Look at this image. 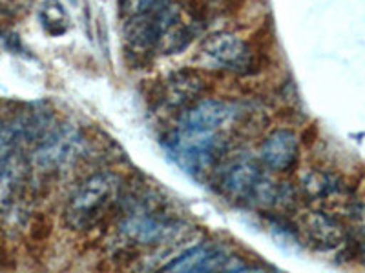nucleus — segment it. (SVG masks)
Listing matches in <instances>:
<instances>
[{"mask_svg":"<svg viewBox=\"0 0 365 273\" xmlns=\"http://www.w3.org/2000/svg\"><path fill=\"white\" fill-rule=\"evenodd\" d=\"M119 190L120 181L115 173L103 171L91 175L71 193L64 208V223L71 230H90L106 215L119 197Z\"/></svg>","mask_w":365,"mask_h":273,"instance_id":"nucleus-1","label":"nucleus"},{"mask_svg":"<svg viewBox=\"0 0 365 273\" xmlns=\"http://www.w3.org/2000/svg\"><path fill=\"white\" fill-rule=\"evenodd\" d=\"M220 133L195 132V129L178 128L172 136V155L175 162L188 173H205L214 162L220 149Z\"/></svg>","mask_w":365,"mask_h":273,"instance_id":"nucleus-2","label":"nucleus"},{"mask_svg":"<svg viewBox=\"0 0 365 273\" xmlns=\"http://www.w3.org/2000/svg\"><path fill=\"white\" fill-rule=\"evenodd\" d=\"M83 149V136L73 126H61L46 133L34 151V164L41 171H57L71 164Z\"/></svg>","mask_w":365,"mask_h":273,"instance_id":"nucleus-3","label":"nucleus"},{"mask_svg":"<svg viewBox=\"0 0 365 273\" xmlns=\"http://www.w3.org/2000/svg\"><path fill=\"white\" fill-rule=\"evenodd\" d=\"M201 58L216 70L240 75L249 73L254 66L250 46L232 33H217L207 38L201 48Z\"/></svg>","mask_w":365,"mask_h":273,"instance_id":"nucleus-4","label":"nucleus"},{"mask_svg":"<svg viewBox=\"0 0 365 273\" xmlns=\"http://www.w3.org/2000/svg\"><path fill=\"white\" fill-rule=\"evenodd\" d=\"M181 230V224L163 217L150 215V213H132L126 217L119 226L123 239L130 245L154 246L165 245Z\"/></svg>","mask_w":365,"mask_h":273,"instance_id":"nucleus-5","label":"nucleus"},{"mask_svg":"<svg viewBox=\"0 0 365 273\" xmlns=\"http://www.w3.org/2000/svg\"><path fill=\"white\" fill-rule=\"evenodd\" d=\"M240 115V108L227 100H201L185 112L179 128L195 129V132L220 133L228 128Z\"/></svg>","mask_w":365,"mask_h":273,"instance_id":"nucleus-6","label":"nucleus"},{"mask_svg":"<svg viewBox=\"0 0 365 273\" xmlns=\"http://www.w3.org/2000/svg\"><path fill=\"white\" fill-rule=\"evenodd\" d=\"M50 119L42 113L17 115L0 120V161L17 151L24 141L42 139L48 133Z\"/></svg>","mask_w":365,"mask_h":273,"instance_id":"nucleus-7","label":"nucleus"},{"mask_svg":"<svg viewBox=\"0 0 365 273\" xmlns=\"http://www.w3.org/2000/svg\"><path fill=\"white\" fill-rule=\"evenodd\" d=\"M303 235L318 250H336L347 242L344 224L325 211H307L299 223Z\"/></svg>","mask_w":365,"mask_h":273,"instance_id":"nucleus-8","label":"nucleus"},{"mask_svg":"<svg viewBox=\"0 0 365 273\" xmlns=\"http://www.w3.org/2000/svg\"><path fill=\"white\" fill-rule=\"evenodd\" d=\"M265 173L259 164L250 157H240L228 164L221 175V188L228 197L250 203L257 184L262 182Z\"/></svg>","mask_w":365,"mask_h":273,"instance_id":"nucleus-9","label":"nucleus"},{"mask_svg":"<svg viewBox=\"0 0 365 273\" xmlns=\"http://www.w3.org/2000/svg\"><path fill=\"white\" fill-rule=\"evenodd\" d=\"M299 142L291 129H276L265 139L259 151L263 164L272 171H287L298 162Z\"/></svg>","mask_w":365,"mask_h":273,"instance_id":"nucleus-10","label":"nucleus"},{"mask_svg":"<svg viewBox=\"0 0 365 273\" xmlns=\"http://www.w3.org/2000/svg\"><path fill=\"white\" fill-rule=\"evenodd\" d=\"M165 272H214V269H230V257L221 252L217 246L201 245L190 248L178 257L175 261L165 266Z\"/></svg>","mask_w":365,"mask_h":273,"instance_id":"nucleus-11","label":"nucleus"},{"mask_svg":"<svg viewBox=\"0 0 365 273\" xmlns=\"http://www.w3.org/2000/svg\"><path fill=\"white\" fill-rule=\"evenodd\" d=\"M205 80L194 71H179L166 80L161 91V100L170 108H182L200 99L205 93Z\"/></svg>","mask_w":365,"mask_h":273,"instance_id":"nucleus-12","label":"nucleus"},{"mask_svg":"<svg viewBox=\"0 0 365 273\" xmlns=\"http://www.w3.org/2000/svg\"><path fill=\"white\" fill-rule=\"evenodd\" d=\"M28 168L17 151L0 161V211L11 210L26 184Z\"/></svg>","mask_w":365,"mask_h":273,"instance_id":"nucleus-13","label":"nucleus"},{"mask_svg":"<svg viewBox=\"0 0 365 273\" xmlns=\"http://www.w3.org/2000/svg\"><path fill=\"white\" fill-rule=\"evenodd\" d=\"M303 191L311 197V199H331L338 197L341 193V184L334 175H329L325 171H309L303 177Z\"/></svg>","mask_w":365,"mask_h":273,"instance_id":"nucleus-14","label":"nucleus"},{"mask_svg":"<svg viewBox=\"0 0 365 273\" xmlns=\"http://www.w3.org/2000/svg\"><path fill=\"white\" fill-rule=\"evenodd\" d=\"M38 18H41L42 28L53 37H61L70 28V17L58 0H46L38 9Z\"/></svg>","mask_w":365,"mask_h":273,"instance_id":"nucleus-15","label":"nucleus"},{"mask_svg":"<svg viewBox=\"0 0 365 273\" xmlns=\"http://www.w3.org/2000/svg\"><path fill=\"white\" fill-rule=\"evenodd\" d=\"M165 2H168V0H119V8L126 17H133V15H139V13H146L150 9L158 8V6L165 4Z\"/></svg>","mask_w":365,"mask_h":273,"instance_id":"nucleus-16","label":"nucleus"}]
</instances>
